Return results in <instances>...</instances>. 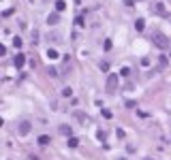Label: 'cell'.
<instances>
[{"instance_id":"6da1fadb","label":"cell","mask_w":171,"mask_h":160,"mask_svg":"<svg viewBox=\"0 0 171 160\" xmlns=\"http://www.w3.org/2000/svg\"><path fill=\"white\" fill-rule=\"evenodd\" d=\"M152 41H154V45H156V47L158 49H169V38L163 34V32H154V36H152Z\"/></svg>"},{"instance_id":"7a4b0ae2","label":"cell","mask_w":171,"mask_h":160,"mask_svg":"<svg viewBox=\"0 0 171 160\" xmlns=\"http://www.w3.org/2000/svg\"><path fill=\"white\" fill-rule=\"evenodd\" d=\"M118 81H120L118 75H113V73L107 75V83H105V92H107V94H113L116 90H118Z\"/></svg>"},{"instance_id":"3957f363","label":"cell","mask_w":171,"mask_h":160,"mask_svg":"<svg viewBox=\"0 0 171 160\" xmlns=\"http://www.w3.org/2000/svg\"><path fill=\"white\" fill-rule=\"evenodd\" d=\"M30 130H32V122H30V120H24V122L17 124V134H19V137H26Z\"/></svg>"},{"instance_id":"277c9868","label":"cell","mask_w":171,"mask_h":160,"mask_svg":"<svg viewBox=\"0 0 171 160\" xmlns=\"http://www.w3.org/2000/svg\"><path fill=\"white\" fill-rule=\"evenodd\" d=\"M13 64H15L17 68H21L24 64H26V56H24V54H17V56L13 58Z\"/></svg>"},{"instance_id":"5b68a950","label":"cell","mask_w":171,"mask_h":160,"mask_svg":"<svg viewBox=\"0 0 171 160\" xmlns=\"http://www.w3.org/2000/svg\"><path fill=\"white\" fill-rule=\"evenodd\" d=\"M152 11H154L156 15H167V11H165V5H163V2H156Z\"/></svg>"},{"instance_id":"8992f818","label":"cell","mask_w":171,"mask_h":160,"mask_svg":"<svg viewBox=\"0 0 171 160\" xmlns=\"http://www.w3.org/2000/svg\"><path fill=\"white\" fill-rule=\"evenodd\" d=\"M58 21H60V15L58 13H52L49 17H47V24H49V26H56Z\"/></svg>"},{"instance_id":"52a82bcc","label":"cell","mask_w":171,"mask_h":160,"mask_svg":"<svg viewBox=\"0 0 171 160\" xmlns=\"http://www.w3.org/2000/svg\"><path fill=\"white\" fill-rule=\"evenodd\" d=\"M58 130H60V134H64V137H71V134H73V128H71V126H66V124H62Z\"/></svg>"},{"instance_id":"ba28073f","label":"cell","mask_w":171,"mask_h":160,"mask_svg":"<svg viewBox=\"0 0 171 160\" xmlns=\"http://www.w3.org/2000/svg\"><path fill=\"white\" fill-rule=\"evenodd\" d=\"M49 141H52V139H49L47 134H41V137H39V145H43V147H45V145H49Z\"/></svg>"},{"instance_id":"9c48e42d","label":"cell","mask_w":171,"mask_h":160,"mask_svg":"<svg viewBox=\"0 0 171 160\" xmlns=\"http://www.w3.org/2000/svg\"><path fill=\"white\" fill-rule=\"evenodd\" d=\"M143 28H145V21H143V19H137V21H135V30H139V32H141Z\"/></svg>"},{"instance_id":"30bf717a","label":"cell","mask_w":171,"mask_h":160,"mask_svg":"<svg viewBox=\"0 0 171 160\" xmlns=\"http://www.w3.org/2000/svg\"><path fill=\"white\" fill-rule=\"evenodd\" d=\"M47 58H52V60H58V51L49 47V49H47Z\"/></svg>"},{"instance_id":"8fae6325","label":"cell","mask_w":171,"mask_h":160,"mask_svg":"<svg viewBox=\"0 0 171 160\" xmlns=\"http://www.w3.org/2000/svg\"><path fill=\"white\" fill-rule=\"evenodd\" d=\"M79 145V139H75V137H68V147H77Z\"/></svg>"},{"instance_id":"7c38bea8","label":"cell","mask_w":171,"mask_h":160,"mask_svg":"<svg viewBox=\"0 0 171 160\" xmlns=\"http://www.w3.org/2000/svg\"><path fill=\"white\" fill-rule=\"evenodd\" d=\"M66 9V2H64V0H58V2H56V11H64Z\"/></svg>"},{"instance_id":"4fadbf2b","label":"cell","mask_w":171,"mask_h":160,"mask_svg":"<svg viewBox=\"0 0 171 160\" xmlns=\"http://www.w3.org/2000/svg\"><path fill=\"white\" fill-rule=\"evenodd\" d=\"M75 24H77L79 28H84V26H86V24H84V15H77V17H75Z\"/></svg>"},{"instance_id":"5bb4252c","label":"cell","mask_w":171,"mask_h":160,"mask_svg":"<svg viewBox=\"0 0 171 160\" xmlns=\"http://www.w3.org/2000/svg\"><path fill=\"white\" fill-rule=\"evenodd\" d=\"M62 96H64V98L73 96V90H71V88H64V90H62Z\"/></svg>"},{"instance_id":"9a60e30c","label":"cell","mask_w":171,"mask_h":160,"mask_svg":"<svg viewBox=\"0 0 171 160\" xmlns=\"http://www.w3.org/2000/svg\"><path fill=\"white\" fill-rule=\"evenodd\" d=\"M128 75H131V68H126V66H124V68L120 71V77H128Z\"/></svg>"},{"instance_id":"2e32d148","label":"cell","mask_w":171,"mask_h":160,"mask_svg":"<svg viewBox=\"0 0 171 160\" xmlns=\"http://www.w3.org/2000/svg\"><path fill=\"white\" fill-rule=\"evenodd\" d=\"M13 45H15V49H19V47H21V38L15 36V38H13Z\"/></svg>"},{"instance_id":"e0dca14e","label":"cell","mask_w":171,"mask_h":160,"mask_svg":"<svg viewBox=\"0 0 171 160\" xmlns=\"http://www.w3.org/2000/svg\"><path fill=\"white\" fill-rule=\"evenodd\" d=\"M103 115H105V118L109 120V118H111V111H109V109H103Z\"/></svg>"},{"instance_id":"ac0fdd59","label":"cell","mask_w":171,"mask_h":160,"mask_svg":"<svg viewBox=\"0 0 171 160\" xmlns=\"http://www.w3.org/2000/svg\"><path fill=\"white\" fill-rule=\"evenodd\" d=\"M124 5H126V7H128V9H131V7H133V5H135V0H124Z\"/></svg>"},{"instance_id":"d6986e66","label":"cell","mask_w":171,"mask_h":160,"mask_svg":"<svg viewBox=\"0 0 171 160\" xmlns=\"http://www.w3.org/2000/svg\"><path fill=\"white\" fill-rule=\"evenodd\" d=\"M28 160H39V158H36V156H30V158H28Z\"/></svg>"},{"instance_id":"ffe728a7","label":"cell","mask_w":171,"mask_h":160,"mask_svg":"<svg viewBox=\"0 0 171 160\" xmlns=\"http://www.w3.org/2000/svg\"><path fill=\"white\" fill-rule=\"evenodd\" d=\"M143 160H154V158H143Z\"/></svg>"},{"instance_id":"44dd1931","label":"cell","mask_w":171,"mask_h":160,"mask_svg":"<svg viewBox=\"0 0 171 160\" xmlns=\"http://www.w3.org/2000/svg\"><path fill=\"white\" fill-rule=\"evenodd\" d=\"M122 160H124V158H122Z\"/></svg>"}]
</instances>
